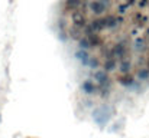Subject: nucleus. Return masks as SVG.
Here are the masks:
<instances>
[{"label":"nucleus","mask_w":149,"mask_h":138,"mask_svg":"<svg viewBox=\"0 0 149 138\" xmlns=\"http://www.w3.org/2000/svg\"><path fill=\"white\" fill-rule=\"evenodd\" d=\"M90 9L96 13V14H103L106 12V3L103 0H93L90 3Z\"/></svg>","instance_id":"nucleus-1"},{"label":"nucleus","mask_w":149,"mask_h":138,"mask_svg":"<svg viewBox=\"0 0 149 138\" xmlns=\"http://www.w3.org/2000/svg\"><path fill=\"white\" fill-rule=\"evenodd\" d=\"M83 91L86 92V93H94V92H96L94 82H91V81H86V82L83 84Z\"/></svg>","instance_id":"nucleus-2"},{"label":"nucleus","mask_w":149,"mask_h":138,"mask_svg":"<svg viewBox=\"0 0 149 138\" xmlns=\"http://www.w3.org/2000/svg\"><path fill=\"white\" fill-rule=\"evenodd\" d=\"M94 78L97 79L99 84H104L107 81V73H106V71H96L94 72Z\"/></svg>","instance_id":"nucleus-3"},{"label":"nucleus","mask_w":149,"mask_h":138,"mask_svg":"<svg viewBox=\"0 0 149 138\" xmlns=\"http://www.w3.org/2000/svg\"><path fill=\"white\" fill-rule=\"evenodd\" d=\"M119 82H120L122 85L127 87V85H132V84H133V78H132V76H129V73H123V76H120Z\"/></svg>","instance_id":"nucleus-4"},{"label":"nucleus","mask_w":149,"mask_h":138,"mask_svg":"<svg viewBox=\"0 0 149 138\" xmlns=\"http://www.w3.org/2000/svg\"><path fill=\"white\" fill-rule=\"evenodd\" d=\"M72 22H74V25H77V26L84 25V17H83V13H74V14H72Z\"/></svg>","instance_id":"nucleus-5"},{"label":"nucleus","mask_w":149,"mask_h":138,"mask_svg":"<svg viewBox=\"0 0 149 138\" xmlns=\"http://www.w3.org/2000/svg\"><path fill=\"white\" fill-rule=\"evenodd\" d=\"M104 68H106V71H113L116 68V59L114 58H109L104 62Z\"/></svg>","instance_id":"nucleus-6"},{"label":"nucleus","mask_w":149,"mask_h":138,"mask_svg":"<svg viewBox=\"0 0 149 138\" xmlns=\"http://www.w3.org/2000/svg\"><path fill=\"white\" fill-rule=\"evenodd\" d=\"M119 69H120V72H122V73H127V72H129V69H130V63H129V60H122V62H120Z\"/></svg>","instance_id":"nucleus-7"},{"label":"nucleus","mask_w":149,"mask_h":138,"mask_svg":"<svg viewBox=\"0 0 149 138\" xmlns=\"http://www.w3.org/2000/svg\"><path fill=\"white\" fill-rule=\"evenodd\" d=\"M77 6H80V0H67V9L74 10Z\"/></svg>","instance_id":"nucleus-8"},{"label":"nucleus","mask_w":149,"mask_h":138,"mask_svg":"<svg viewBox=\"0 0 149 138\" xmlns=\"http://www.w3.org/2000/svg\"><path fill=\"white\" fill-rule=\"evenodd\" d=\"M80 46L83 47V49H88L91 43H90V41H88V38H84V39H81L80 41Z\"/></svg>","instance_id":"nucleus-9"},{"label":"nucleus","mask_w":149,"mask_h":138,"mask_svg":"<svg viewBox=\"0 0 149 138\" xmlns=\"http://www.w3.org/2000/svg\"><path fill=\"white\" fill-rule=\"evenodd\" d=\"M77 56H78V58H80V60H83L84 63H88V58H87V53H86L84 50H83V52H78V53H77Z\"/></svg>","instance_id":"nucleus-10"},{"label":"nucleus","mask_w":149,"mask_h":138,"mask_svg":"<svg viewBox=\"0 0 149 138\" xmlns=\"http://www.w3.org/2000/svg\"><path fill=\"white\" fill-rule=\"evenodd\" d=\"M148 75H149V72L148 71H145V69L139 72V78H148Z\"/></svg>","instance_id":"nucleus-11"},{"label":"nucleus","mask_w":149,"mask_h":138,"mask_svg":"<svg viewBox=\"0 0 149 138\" xmlns=\"http://www.w3.org/2000/svg\"><path fill=\"white\" fill-rule=\"evenodd\" d=\"M88 63H90V66H97V65H99V62H97V60H94V59H90V62H88Z\"/></svg>","instance_id":"nucleus-12"}]
</instances>
